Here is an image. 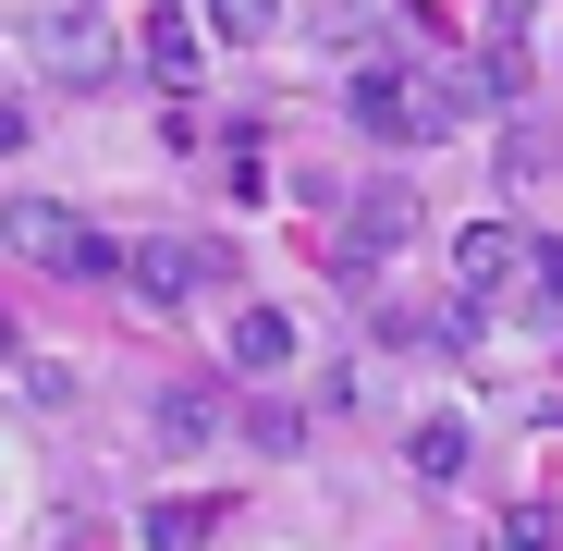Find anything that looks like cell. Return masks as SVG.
Returning <instances> with one entry per match:
<instances>
[{
	"mask_svg": "<svg viewBox=\"0 0 563 551\" xmlns=\"http://www.w3.org/2000/svg\"><path fill=\"white\" fill-rule=\"evenodd\" d=\"M209 527H221V503H209V491H197V503H147V551H197Z\"/></svg>",
	"mask_w": 563,
	"mask_h": 551,
	"instance_id": "cell-10",
	"label": "cell"
},
{
	"mask_svg": "<svg viewBox=\"0 0 563 551\" xmlns=\"http://www.w3.org/2000/svg\"><path fill=\"white\" fill-rule=\"evenodd\" d=\"M539 172H551V135L515 123V135H503V184H539Z\"/></svg>",
	"mask_w": 563,
	"mask_h": 551,
	"instance_id": "cell-14",
	"label": "cell"
},
{
	"mask_svg": "<svg viewBox=\"0 0 563 551\" xmlns=\"http://www.w3.org/2000/svg\"><path fill=\"white\" fill-rule=\"evenodd\" d=\"M0 245L25 269H49V283H123L135 269V245H111L99 221H74L62 197H0Z\"/></svg>",
	"mask_w": 563,
	"mask_h": 551,
	"instance_id": "cell-1",
	"label": "cell"
},
{
	"mask_svg": "<svg viewBox=\"0 0 563 551\" xmlns=\"http://www.w3.org/2000/svg\"><path fill=\"white\" fill-rule=\"evenodd\" d=\"M527 295H539V307H563V245H539V257H527Z\"/></svg>",
	"mask_w": 563,
	"mask_h": 551,
	"instance_id": "cell-16",
	"label": "cell"
},
{
	"mask_svg": "<svg viewBox=\"0 0 563 551\" xmlns=\"http://www.w3.org/2000/svg\"><path fill=\"white\" fill-rule=\"evenodd\" d=\"M0 62H13V49H0Z\"/></svg>",
	"mask_w": 563,
	"mask_h": 551,
	"instance_id": "cell-18",
	"label": "cell"
},
{
	"mask_svg": "<svg viewBox=\"0 0 563 551\" xmlns=\"http://www.w3.org/2000/svg\"><path fill=\"white\" fill-rule=\"evenodd\" d=\"M13 147H25V111H13V99H0V159H13Z\"/></svg>",
	"mask_w": 563,
	"mask_h": 551,
	"instance_id": "cell-17",
	"label": "cell"
},
{
	"mask_svg": "<svg viewBox=\"0 0 563 551\" xmlns=\"http://www.w3.org/2000/svg\"><path fill=\"white\" fill-rule=\"evenodd\" d=\"M221 429V393H159V441H209Z\"/></svg>",
	"mask_w": 563,
	"mask_h": 551,
	"instance_id": "cell-12",
	"label": "cell"
},
{
	"mask_svg": "<svg viewBox=\"0 0 563 551\" xmlns=\"http://www.w3.org/2000/svg\"><path fill=\"white\" fill-rule=\"evenodd\" d=\"M25 49H37V74H49V86H111V62H123V37L86 13V0H49Z\"/></svg>",
	"mask_w": 563,
	"mask_h": 551,
	"instance_id": "cell-3",
	"label": "cell"
},
{
	"mask_svg": "<svg viewBox=\"0 0 563 551\" xmlns=\"http://www.w3.org/2000/svg\"><path fill=\"white\" fill-rule=\"evenodd\" d=\"M13 393H25V405H74V367H49V355H25V367H13Z\"/></svg>",
	"mask_w": 563,
	"mask_h": 551,
	"instance_id": "cell-15",
	"label": "cell"
},
{
	"mask_svg": "<svg viewBox=\"0 0 563 551\" xmlns=\"http://www.w3.org/2000/svg\"><path fill=\"white\" fill-rule=\"evenodd\" d=\"M245 441H257V453H295V441H307V405H245Z\"/></svg>",
	"mask_w": 563,
	"mask_h": 551,
	"instance_id": "cell-13",
	"label": "cell"
},
{
	"mask_svg": "<svg viewBox=\"0 0 563 551\" xmlns=\"http://www.w3.org/2000/svg\"><path fill=\"white\" fill-rule=\"evenodd\" d=\"M405 466H417L429 491H453L465 466H478V441H465V417H417V429H405Z\"/></svg>",
	"mask_w": 563,
	"mask_h": 551,
	"instance_id": "cell-7",
	"label": "cell"
},
{
	"mask_svg": "<svg viewBox=\"0 0 563 551\" xmlns=\"http://www.w3.org/2000/svg\"><path fill=\"white\" fill-rule=\"evenodd\" d=\"M417 221H429L417 184H355V197H343V233H331V269H343L355 295H380V257H405Z\"/></svg>",
	"mask_w": 563,
	"mask_h": 551,
	"instance_id": "cell-2",
	"label": "cell"
},
{
	"mask_svg": "<svg viewBox=\"0 0 563 551\" xmlns=\"http://www.w3.org/2000/svg\"><path fill=\"white\" fill-rule=\"evenodd\" d=\"M135 62H147V86H159V99L184 111V99H197V86H209V62H197V13H184V0H172V13H147Z\"/></svg>",
	"mask_w": 563,
	"mask_h": 551,
	"instance_id": "cell-6",
	"label": "cell"
},
{
	"mask_svg": "<svg viewBox=\"0 0 563 551\" xmlns=\"http://www.w3.org/2000/svg\"><path fill=\"white\" fill-rule=\"evenodd\" d=\"M527 257H539V233H515V221H465V233H453V283H465V307H490L503 283H527Z\"/></svg>",
	"mask_w": 563,
	"mask_h": 551,
	"instance_id": "cell-5",
	"label": "cell"
},
{
	"mask_svg": "<svg viewBox=\"0 0 563 551\" xmlns=\"http://www.w3.org/2000/svg\"><path fill=\"white\" fill-rule=\"evenodd\" d=\"M209 25H221L233 49H269V37H282V0H209Z\"/></svg>",
	"mask_w": 563,
	"mask_h": 551,
	"instance_id": "cell-11",
	"label": "cell"
},
{
	"mask_svg": "<svg viewBox=\"0 0 563 551\" xmlns=\"http://www.w3.org/2000/svg\"><path fill=\"white\" fill-rule=\"evenodd\" d=\"M380 13H393V0H307V37H319V49H367Z\"/></svg>",
	"mask_w": 563,
	"mask_h": 551,
	"instance_id": "cell-9",
	"label": "cell"
},
{
	"mask_svg": "<svg viewBox=\"0 0 563 551\" xmlns=\"http://www.w3.org/2000/svg\"><path fill=\"white\" fill-rule=\"evenodd\" d=\"M123 283H135L147 307H197V295H221V283H233V245L159 233V245H135V269H123Z\"/></svg>",
	"mask_w": 563,
	"mask_h": 551,
	"instance_id": "cell-4",
	"label": "cell"
},
{
	"mask_svg": "<svg viewBox=\"0 0 563 551\" xmlns=\"http://www.w3.org/2000/svg\"><path fill=\"white\" fill-rule=\"evenodd\" d=\"M233 367H245V381H269V367H295V319H282V307H245L233 319V343H221Z\"/></svg>",
	"mask_w": 563,
	"mask_h": 551,
	"instance_id": "cell-8",
	"label": "cell"
}]
</instances>
